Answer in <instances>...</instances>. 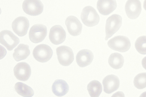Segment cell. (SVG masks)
Instances as JSON below:
<instances>
[{
	"label": "cell",
	"instance_id": "16",
	"mask_svg": "<svg viewBox=\"0 0 146 97\" xmlns=\"http://www.w3.org/2000/svg\"><path fill=\"white\" fill-rule=\"evenodd\" d=\"M94 58L92 52L88 49H84L80 51L76 56V61L80 67H83L90 65Z\"/></svg>",
	"mask_w": 146,
	"mask_h": 97
},
{
	"label": "cell",
	"instance_id": "24",
	"mask_svg": "<svg viewBox=\"0 0 146 97\" xmlns=\"http://www.w3.org/2000/svg\"><path fill=\"white\" fill-rule=\"evenodd\" d=\"M141 63L143 67L146 70V56L143 59Z\"/></svg>",
	"mask_w": 146,
	"mask_h": 97
},
{
	"label": "cell",
	"instance_id": "2",
	"mask_svg": "<svg viewBox=\"0 0 146 97\" xmlns=\"http://www.w3.org/2000/svg\"><path fill=\"white\" fill-rule=\"evenodd\" d=\"M108 46L111 49L121 52L127 51L131 46L129 39L123 36H117L110 40L107 43Z\"/></svg>",
	"mask_w": 146,
	"mask_h": 97
},
{
	"label": "cell",
	"instance_id": "12",
	"mask_svg": "<svg viewBox=\"0 0 146 97\" xmlns=\"http://www.w3.org/2000/svg\"><path fill=\"white\" fill-rule=\"evenodd\" d=\"M125 10L129 18L133 19L137 18L141 11L140 1L139 0H128L125 5Z\"/></svg>",
	"mask_w": 146,
	"mask_h": 97
},
{
	"label": "cell",
	"instance_id": "7",
	"mask_svg": "<svg viewBox=\"0 0 146 97\" xmlns=\"http://www.w3.org/2000/svg\"><path fill=\"white\" fill-rule=\"evenodd\" d=\"M0 43L9 51H11L19 44L20 40L11 31L4 30L0 33Z\"/></svg>",
	"mask_w": 146,
	"mask_h": 97
},
{
	"label": "cell",
	"instance_id": "10",
	"mask_svg": "<svg viewBox=\"0 0 146 97\" xmlns=\"http://www.w3.org/2000/svg\"><path fill=\"white\" fill-rule=\"evenodd\" d=\"M14 75L18 80L25 81L29 79L31 74V69L29 65L25 62H19L15 66Z\"/></svg>",
	"mask_w": 146,
	"mask_h": 97
},
{
	"label": "cell",
	"instance_id": "11",
	"mask_svg": "<svg viewBox=\"0 0 146 97\" xmlns=\"http://www.w3.org/2000/svg\"><path fill=\"white\" fill-rule=\"evenodd\" d=\"M66 32L62 27L58 25H54L50 29L49 39L53 44L57 45L62 43L66 38Z\"/></svg>",
	"mask_w": 146,
	"mask_h": 97
},
{
	"label": "cell",
	"instance_id": "14",
	"mask_svg": "<svg viewBox=\"0 0 146 97\" xmlns=\"http://www.w3.org/2000/svg\"><path fill=\"white\" fill-rule=\"evenodd\" d=\"M102 84L104 91L106 93L110 94L118 88L120 81L117 76L110 75L107 76L103 79Z\"/></svg>",
	"mask_w": 146,
	"mask_h": 97
},
{
	"label": "cell",
	"instance_id": "25",
	"mask_svg": "<svg viewBox=\"0 0 146 97\" xmlns=\"http://www.w3.org/2000/svg\"><path fill=\"white\" fill-rule=\"evenodd\" d=\"M143 7L144 9L146 11V0H145L144 1Z\"/></svg>",
	"mask_w": 146,
	"mask_h": 97
},
{
	"label": "cell",
	"instance_id": "21",
	"mask_svg": "<svg viewBox=\"0 0 146 97\" xmlns=\"http://www.w3.org/2000/svg\"><path fill=\"white\" fill-rule=\"evenodd\" d=\"M87 89L91 97H98L102 92V87L101 84L99 81L94 80L89 83Z\"/></svg>",
	"mask_w": 146,
	"mask_h": 97
},
{
	"label": "cell",
	"instance_id": "22",
	"mask_svg": "<svg viewBox=\"0 0 146 97\" xmlns=\"http://www.w3.org/2000/svg\"><path fill=\"white\" fill-rule=\"evenodd\" d=\"M135 86L138 89L146 87V73L138 74L135 77L133 81Z\"/></svg>",
	"mask_w": 146,
	"mask_h": 97
},
{
	"label": "cell",
	"instance_id": "15",
	"mask_svg": "<svg viewBox=\"0 0 146 97\" xmlns=\"http://www.w3.org/2000/svg\"><path fill=\"white\" fill-rule=\"evenodd\" d=\"M117 6L115 0H98L97 3L98 10L104 15H107L112 13Z\"/></svg>",
	"mask_w": 146,
	"mask_h": 97
},
{
	"label": "cell",
	"instance_id": "18",
	"mask_svg": "<svg viewBox=\"0 0 146 97\" xmlns=\"http://www.w3.org/2000/svg\"><path fill=\"white\" fill-rule=\"evenodd\" d=\"M30 53L29 46L20 44L14 49L13 56L16 61H19L26 59Z\"/></svg>",
	"mask_w": 146,
	"mask_h": 97
},
{
	"label": "cell",
	"instance_id": "3",
	"mask_svg": "<svg viewBox=\"0 0 146 97\" xmlns=\"http://www.w3.org/2000/svg\"><path fill=\"white\" fill-rule=\"evenodd\" d=\"M122 24V18L120 15L114 14L109 17L106 24L105 40H107L116 32L121 27Z\"/></svg>",
	"mask_w": 146,
	"mask_h": 97
},
{
	"label": "cell",
	"instance_id": "23",
	"mask_svg": "<svg viewBox=\"0 0 146 97\" xmlns=\"http://www.w3.org/2000/svg\"><path fill=\"white\" fill-rule=\"evenodd\" d=\"M135 47L140 53L146 54V36H143L138 38L135 43Z\"/></svg>",
	"mask_w": 146,
	"mask_h": 97
},
{
	"label": "cell",
	"instance_id": "8",
	"mask_svg": "<svg viewBox=\"0 0 146 97\" xmlns=\"http://www.w3.org/2000/svg\"><path fill=\"white\" fill-rule=\"evenodd\" d=\"M47 34L46 26L42 24H36L31 27L29 32V37L33 43H38L43 40Z\"/></svg>",
	"mask_w": 146,
	"mask_h": 97
},
{
	"label": "cell",
	"instance_id": "6",
	"mask_svg": "<svg viewBox=\"0 0 146 97\" xmlns=\"http://www.w3.org/2000/svg\"><path fill=\"white\" fill-rule=\"evenodd\" d=\"M43 5L40 0H25L22 4L24 11L32 16L40 14L43 11Z\"/></svg>",
	"mask_w": 146,
	"mask_h": 97
},
{
	"label": "cell",
	"instance_id": "13",
	"mask_svg": "<svg viewBox=\"0 0 146 97\" xmlns=\"http://www.w3.org/2000/svg\"><path fill=\"white\" fill-rule=\"evenodd\" d=\"M65 24L68 32L71 35L76 36L81 33L82 24L76 17L73 16H68L65 20Z\"/></svg>",
	"mask_w": 146,
	"mask_h": 97
},
{
	"label": "cell",
	"instance_id": "4",
	"mask_svg": "<svg viewBox=\"0 0 146 97\" xmlns=\"http://www.w3.org/2000/svg\"><path fill=\"white\" fill-rule=\"evenodd\" d=\"M53 51L49 46L44 44L36 46L33 50V55L34 58L38 62L44 63L51 58Z\"/></svg>",
	"mask_w": 146,
	"mask_h": 97
},
{
	"label": "cell",
	"instance_id": "9",
	"mask_svg": "<svg viewBox=\"0 0 146 97\" xmlns=\"http://www.w3.org/2000/svg\"><path fill=\"white\" fill-rule=\"evenodd\" d=\"M29 26V21L26 17L20 16L15 18L12 22V28L13 31L19 36L25 35Z\"/></svg>",
	"mask_w": 146,
	"mask_h": 97
},
{
	"label": "cell",
	"instance_id": "19",
	"mask_svg": "<svg viewBox=\"0 0 146 97\" xmlns=\"http://www.w3.org/2000/svg\"><path fill=\"white\" fill-rule=\"evenodd\" d=\"M14 88L17 93L23 97H31L34 94V91L31 87L21 82H17Z\"/></svg>",
	"mask_w": 146,
	"mask_h": 97
},
{
	"label": "cell",
	"instance_id": "1",
	"mask_svg": "<svg viewBox=\"0 0 146 97\" xmlns=\"http://www.w3.org/2000/svg\"><path fill=\"white\" fill-rule=\"evenodd\" d=\"M81 18L84 24L89 27L97 25L100 20L99 16L96 11L90 6H87L83 9Z\"/></svg>",
	"mask_w": 146,
	"mask_h": 97
},
{
	"label": "cell",
	"instance_id": "17",
	"mask_svg": "<svg viewBox=\"0 0 146 97\" xmlns=\"http://www.w3.org/2000/svg\"><path fill=\"white\" fill-rule=\"evenodd\" d=\"M52 89V92L56 96L60 97L68 93L69 87L65 81L57 79L53 83Z\"/></svg>",
	"mask_w": 146,
	"mask_h": 97
},
{
	"label": "cell",
	"instance_id": "20",
	"mask_svg": "<svg viewBox=\"0 0 146 97\" xmlns=\"http://www.w3.org/2000/svg\"><path fill=\"white\" fill-rule=\"evenodd\" d=\"M124 60L123 56L120 53H114L110 56L108 62L110 66L115 69L121 68L123 65Z\"/></svg>",
	"mask_w": 146,
	"mask_h": 97
},
{
	"label": "cell",
	"instance_id": "5",
	"mask_svg": "<svg viewBox=\"0 0 146 97\" xmlns=\"http://www.w3.org/2000/svg\"><path fill=\"white\" fill-rule=\"evenodd\" d=\"M56 50L58 61L61 65L68 66L73 61V52L69 47L62 46L57 47Z\"/></svg>",
	"mask_w": 146,
	"mask_h": 97
}]
</instances>
